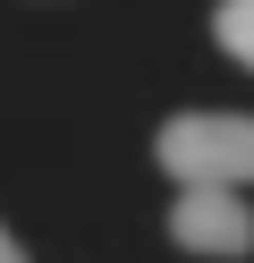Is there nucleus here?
<instances>
[{"label": "nucleus", "instance_id": "f257e3e1", "mask_svg": "<svg viewBox=\"0 0 254 263\" xmlns=\"http://www.w3.org/2000/svg\"><path fill=\"white\" fill-rule=\"evenodd\" d=\"M152 161L178 187H246L254 178V119L246 110H178L152 136Z\"/></svg>", "mask_w": 254, "mask_h": 263}, {"label": "nucleus", "instance_id": "f03ea898", "mask_svg": "<svg viewBox=\"0 0 254 263\" xmlns=\"http://www.w3.org/2000/svg\"><path fill=\"white\" fill-rule=\"evenodd\" d=\"M169 238H178L186 255H254V204L237 187H178Z\"/></svg>", "mask_w": 254, "mask_h": 263}, {"label": "nucleus", "instance_id": "20e7f679", "mask_svg": "<svg viewBox=\"0 0 254 263\" xmlns=\"http://www.w3.org/2000/svg\"><path fill=\"white\" fill-rule=\"evenodd\" d=\"M0 263H26V246H17V238H9V229H0Z\"/></svg>", "mask_w": 254, "mask_h": 263}, {"label": "nucleus", "instance_id": "7ed1b4c3", "mask_svg": "<svg viewBox=\"0 0 254 263\" xmlns=\"http://www.w3.org/2000/svg\"><path fill=\"white\" fill-rule=\"evenodd\" d=\"M212 34H220V51H229L237 68H254V0H220V9H212Z\"/></svg>", "mask_w": 254, "mask_h": 263}]
</instances>
